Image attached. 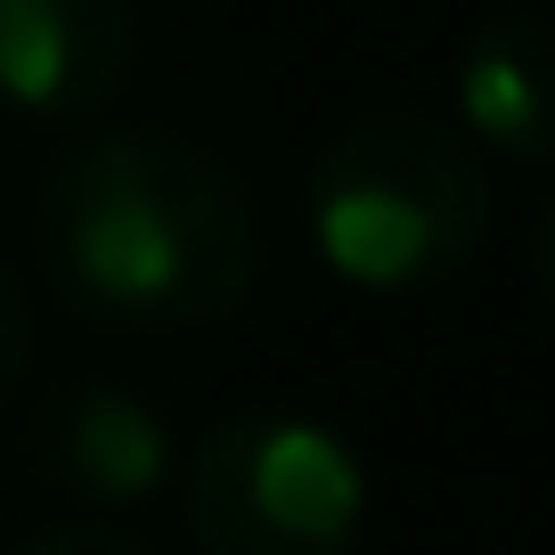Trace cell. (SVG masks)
Listing matches in <instances>:
<instances>
[{"instance_id":"1","label":"cell","mask_w":555,"mask_h":555,"mask_svg":"<svg viewBox=\"0 0 555 555\" xmlns=\"http://www.w3.org/2000/svg\"><path fill=\"white\" fill-rule=\"evenodd\" d=\"M34 270L57 311L99 335L221 327L261 286V212L189 139L99 131L41 172Z\"/></svg>"},{"instance_id":"2","label":"cell","mask_w":555,"mask_h":555,"mask_svg":"<svg viewBox=\"0 0 555 555\" xmlns=\"http://www.w3.org/2000/svg\"><path fill=\"white\" fill-rule=\"evenodd\" d=\"M302 229L319 261L367 295L450 286L490 237V172L466 131L409 106L351 115L302 172Z\"/></svg>"},{"instance_id":"3","label":"cell","mask_w":555,"mask_h":555,"mask_svg":"<svg viewBox=\"0 0 555 555\" xmlns=\"http://www.w3.org/2000/svg\"><path fill=\"white\" fill-rule=\"evenodd\" d=\"M196 555H360L367 474L335 425L295 409H229L180 466Z\"/></svg>"},{"instance_id":"4","label":"cell","mask_w":555,"mask_h":555,"mask_svg":"<svg viewBox=\"0 0 555 555\" xmlns=\"http://www.w3.org/2000/svg\"><path fill=\"white\" fill-rule=\"evenodd\" d=\"M17 450L41 490L74 506H139L172 482V425H164L131 384L74 376L25 409Z\"/></svg>"},{"instance_id":"5","label":"cell","mask_w":555,"mask_h":555,"mask_svg":"<svg viewBox=\"0 0 555 555\" xmlns=\"http://www.w3.org/2000/svg\"><path fill=\"white\" fill-rule=\"evenodd\" d=\"M139 66L131 0H0V99L34 122H82Z\"/></svg>"},{"instance_id":"6","label":"cell","mask_w":555,"mask_h":555,"mask_svg":"<svg viewBox=\"0 0 555 555\" xmlns=\"http://www.w3.org/2000/svg\"><path fill=\"white\" fill-rule=\"evenodd\" d=\"M457 122L506 164H555V17H490L457 50Z\"/></svg>"},{"instance_id":"7","label":"cell","mask_w":555,"mask_h":555,"mask_svg":"<svg viewBox=\"0 0 555 555\" xmlns=\"http://www.w3.org/2000/svg\"><path fill=\"white\" fill-rule=\"evenodd\" d=\"M25 367H34V286L9 254H0V409L17 400Z\"/></svg>"},{"instance_id":"8","label":"cell","mask_w":555,"mask_h":555,"mask_svg":"<svg viewBox=\"0 0 555 555\" xmlns=\"http://www.w3.org/2000/svg\"><path fill=\"white\" fill-rule=\"evenodd\" d=\"M9 555H156V547L131 539V531H115V522H99V515H74V522H50V531L17 539Z\"/></svg>"},{"instance_id":"9","label":"cell","mask_w":555,"mask_h":555,"mask_svg":"<svg viewBox=\"0 0 555 555\" xmlns=\"http://www.w3.org/2000/svg\"><path fill=\"white\" fill-rule=\"evenodd\" d=\"M531 286H539V302H547V319H555V196L531 221Z\"/></svg>"}]
</instances>
